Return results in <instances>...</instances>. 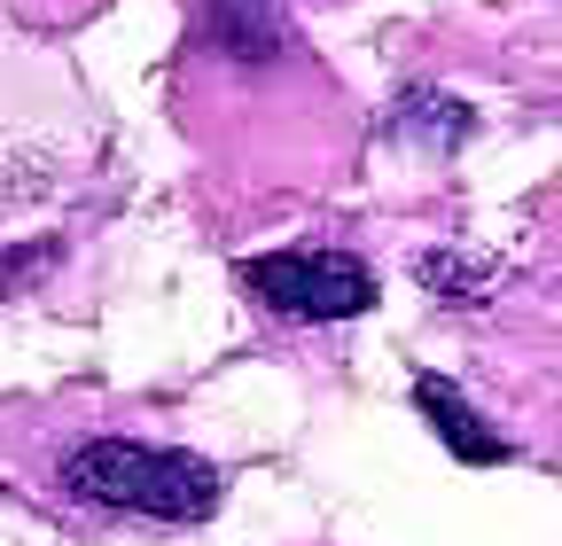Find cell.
I'll use <instances>...</instances> for the list:
<instances>
[{"mask_svg":"<svg viewBox=\"0 0 562 546\" xmlns=\"http://www.w3.org/2000/svg\"><path fill=\"white\" fill-rule=\"evenodd\" d=\"M243 282L258 305H273L281 320H351L375 305V273L344 250H266L243 265Z\"/></svg>","mask_w":562,"mask_h":546,"instance_id":"cell-2","label":"cell"},{"mask_svg":"<svg viewBox=\"0 0 562 546\" xmlns=\"http://www.w3.org/2000/svg\"><path fill=\"white\" fill-rule=\"evenodd\" d=\"M422 289H430L438 305L492 297V265H484V258H461V250H430V258H422Z\"/></svg>","mask_w":562,"mask_h":546,"instance_id":"cell-5","label":"cell"},{"mask_svg":"<svg viewBox=\"0 0 562 546\" xmlns=\"http://www.w3.org/2000/svg\"><path fill=\"white\" fill-rule=\"evenodd\" d=\"M414 406H422V414H430V422L446 430V445H453L461 460H508V445H501V437H492V430L469 414V406H461V390H453L446 375H414Z\"/></svg>","mask_w":562,"mask_h":546,"instance_id":"cell-4","label":"cell"},{"mask_svg":"<svg viewBox=\"0 0 562 546\" xmlns=\"http://www.w3.org/2000/svg\"><path fill=\"white\" fill-rule=\"evenodd\" d=\"M469 102H453V94H438V87H406L391 110H383V133L391 141H414V149H430V157H453L461 141H469Z\"/></svg>","mask_w":562,"mask_h":546,"instance_id":"cell-3","label":"cell"},{"mask_svg":"<svg viewBox=\"0 0 562 546\" xmlns=\"http://www.w3.org/2000/svg\"><path fill=\"white\" fill-rule=\"evenodd\" d=\"M55 485L79 500V508L149 515V523H172V531L211 523V508H220V468H211L203 453L149 445V437H125V430H102V437L63 445Z\"/></svg>","mask_w":562,"mask_h":546,"instance_id":"cell-1","label":"cell"},{"mask_svg":"<svg viewBox=\"0 0 562 546\" xmlns=\"http://www.w3.org/2000/svg\"><path fill=\"white\" fill-rule=\"evenodd\" d=\"M273 24H281V16H273V0H220V39L243 47V55H273V47H281Z\"/></svg>","mask_w":562,"mask_h":546,"instance_id":"cell-6","label":"cell"}]
</instances>
